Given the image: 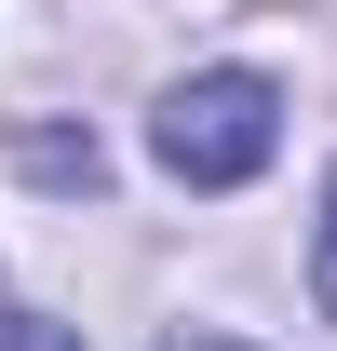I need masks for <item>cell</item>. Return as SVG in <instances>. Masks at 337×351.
Segmentation results:
<instances>
[{
	"mask_svg": "<svg viewBox=\"0 0 337 351\" xmlns=\"http://www.w3.org/2000/svg\"><path fill=\"white\" fill-rule=\"evenodd\" d=\"M149 149H162L175 189H243V176L284 149V95L256 82V68H203V82H175V95H162Z\"/></svg>",
	"mask_w": 337,
	"mask_h": 351,
	"instance_id": "cell-1",
	"label": "cell"
},
{
	"mask_svg": "<svg viewBox=\"0 0 337 351\" xmlns=\"http://www.w3.org/2000/svg\"><path fill=\"white\" fill-rule=\"evenodd\" d=\"M175 351H243V338H175Z\"/></svg>",
	"mask_w": 337,
	"mask_h": 351,
	"instance_id": "cell-3",
	"label": "cell"
},
{
	"mask_svg": "<svg viewBox=\"0 0 337 351\" xmlns=\"http://www.w3.org/2000/svg\"><path fill=\"white\" fill-rule=\"evenodd\" d=\"M310 298H324V324H337V189H324V243H310Z\"/></svg>",
	"mask_w": 337,
	"mask_h": 351,
	"instance_id": "cell-2",
	"label": "cell"
}]
</instances>
